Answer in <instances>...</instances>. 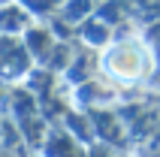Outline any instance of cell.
<instances>
[{
	"mask_svg": "<svg viewBox=\"0 0 160 157\" xmlns=\"http://www.w3.org/2000/svg\"><path fill=\"white\" fill-rule=\"evenodd\" d=\"M103 70L115 82H139L151 73V54L136 39H118L103 54Z\"/></svg>",
	"mask_w": 160,
	"mask_h": 157,
	"instance_id": "6da1fadb",
	"label": "cell"
}]
</instances>
